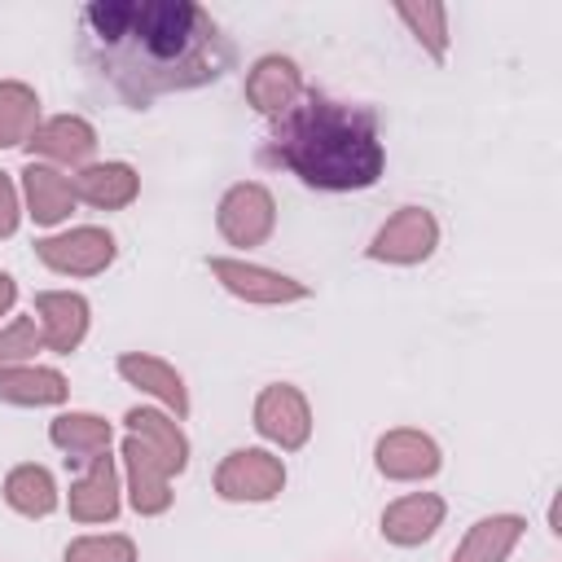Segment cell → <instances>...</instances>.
<instances>
[{
  "label": "cell",
  "instance_id": "cell-1",
  "mask_svg": "<svg viewBox=\"0 0 562 562\" xmlns=\"http://www.w3.org/2000/svg\"><path fill=\"white\" fill-rule=\"evenodd\" d=\"M79 61L127 105L215 83L233 66L220 22L189 0H101L79 13Z\"/></svg>",
  "mask_w": 562,
  "mask_h": 562
},
{
  "label": "cell",
  "instance_id": "cell-2",
  "mask_svg": "<svg viewBox=\"0 0 562 562\" xmlns=\"http://www.w3.org/2000/svg\"><path fill=\"white\" fill-rule=\"evenodd\" d=\"M263 158L294 171L303 184L329 193L369 189L386 167L378 114L369 105L334 101L325 92H307L277 119Z\"/></svg>",
  "mask_w": 562,
  "mask_h": 562
}]
</instances>
